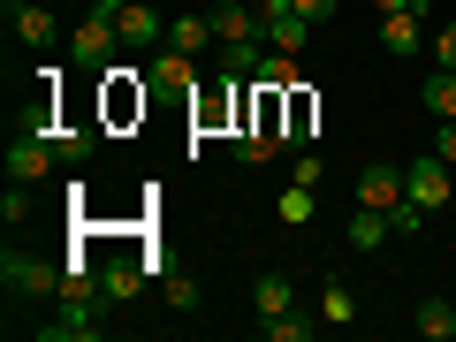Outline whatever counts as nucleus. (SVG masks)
<instances>
[{
  "label": "nucleus",
  "mask_w": 456,
  "mask_h": 342,
  "mask_svg": "<svg viewBox=\"0 0 456 342\" xmlns=\"http://www.w3.org/2000/svg\"><path fill=\"white\" fill-rule=\"evenodd\" d=\"M0 289H8V305H16V297H61V259L8 251V259H0Z\"/></svg>",
  "instance_id": "nucleus-1"
},
{
  "label": "nucleus",
  "mask_w": 456,
  "mask_h": 342,
  "mask_svg": "<svg viewBox=\"0 0 456 342\" xmlns=\"http://www.w3.org/2000/svg\"><path fill=\"white\" fill-rule=\"evenodd\" d=\"M403 198H411L419 213H441V206L456 198V167L441 160V152H426V160H411V167H403Z\"/></svg>",
  "instance_id": "nucleus-2"
},
{
  "label": "nucleus",
  "mask_w": 456,
  "mask_h": 342,
  "mask_svg": "<svg viewBox=\"0 0 456 342\" xmlns=\"http://www.w3.org/2000/svg\"><path fill=\"white\" fill-rule=\"evenodd\" d=\"M114 46H122V31H114V16H99V8H84L77 38H69V53H77V69H107Z\"/></svg>",
  "instance_id": "nucleus-3"
},
{
  "label": "nucleus",
  "mask_w": 456,
  "mask_h": 342,
  "mask_svg": "<svg viewBox=\"0 0 456 342\" xmlns=\"http://www.w3.org/2000/svg\"><path fill=\"white\" fill-rule=\"evenodd\" d=\"M206 16H213V38H221V46H266V16L251 0H221Z\"/></svg>",
  "instance_id": "nucleus-4"
},
{
  "label": "nucleus",
  "mask_w": 456,
  "mask_h": 342,
  "mask_svg": "<svg viewBox=\"0 0 456 342\" xmlns=\"http://www.w3.org/2000/svg\"><path fill=\"white\" fill-rule=\"evenodd\" d=\"M53 160H61V152H53V137H46V130H23L16 145H8V183H46Z\"/></svg>",
  "instance_id": "nucleus-5"
},
{
  "label": "nucleus",
  "mask_w": 456,
  "mask_h": 342,
  "mask_svg": "<svg viewBox=\"0 0 456 342\" xmlns=\"http://www.w3.org/2000/svg\"><path fill=\"white\" fill-rule=\"evenodd\" d=\"M358 206H403V167H388V160H365L358 167Z\"/></svg>",
  "instance_id": "nucleus-6"
},
{
  "label": "nucleus",
  "mask_w": 456,
  "mask_h": 342,
  "mask_svg": "<svg viewBox=\"0 0 456 342\" xmlns=\"http://www.w3.org/2000/svg\"><path fill=\"white\" fill-rule=\"evenodd\" d=\"M114 31H122V46H137V53H145V46H167V23L152 16L145 0H130V8L114 16Z\"/></svg>",
  "instance_id": "nucleus-7"
},
{
  "label": "nucleus",
  "mask_w": 456,
  "mask_h": 342,
  "mask_svg": "<svg viewBox=\"0 0 456 342\" xmlns=\"http://www.w3.org/2000/svg\"><path fill=\"white\" fill-rule=\"evenodd\" d=\"M38 342H99V305H61V320L38 327Z\"/></svg>",
  "instance_id": "nucleus-8"
},
{
  "label": "nucleus",
  "mask_w": 456,
  "mask_h": 342,
  "mask_svg": "<svg viewBox=\"0 0 456 342\" xmlns=\"http://www.w3.org/2000/svg\"><path fill=\"white\" fill-rule=\"evenodd\" d=\"M145 274H152L145 259H107V266H99V297H107V305H130Z\"/></svg>",
  "instance_id": "nucleus-9"
},
{
  "label": "nucleus",
  "mask_w": 456,
  "mask_h": 342,
  "mask_svg": "<svg viewBox=\"0 0 456 342\" xmlns=\"http://www.w3.org/2000/svg\"><path fill=\"white\" fill-rule=\"evenodd\" d=\"M305 38H312V16H297V8L266 16V53H305Z\"/></svg>",
  "instance_id": "nucleus-10"
},
{
  "label": "nucleus",
  "mask_w": 456,
  "mask_h": 342,
  "mask_svg": "<svg viewBox=\"0 0 456 342\" xmlns=\"http://www.w3.org/2000/svg\"><path fill=\"white\" fill-rule=\"evenodd\" d=\"M16 38H23V46H53V38H61L53 8H38V0H16Z\"/></svg>",
  "instance_id": "nucleus-11"
},
{
  "label": "nucleus",
  "mask_w": 456,
  "mask_h": 342,
  "mask_svg": "<svg viewBox=\"0 0 456 342\" xmlns=\"http://www.w3.org/2000/svg\"><path fill=\"white\" fill-rule=\"evenodd\" d=\"M167 46H175V53H206V46H221V38H213V16H167Z\"/></svg>",
  "instance_id": "nucleus-12"
},
{
  "label": "nucleus",
  "mask_w": 456,
  "mask_h": 342,
  "mask_svg": "<svg viewBox=\"0 0 456 342\" xmlns=\"http://www.w3.org/2000/svg\"><path fill=\"white\" fill-rule=\"evenodd\" d=\"M419 107L434 114V122H456V69H434V77L419 84Z\"/></svg>",
  "instance_id": "nucleus-13"
},
{
  "label": "nucleus",
  "mask_w": 456,
  "mask_h": 342,
  "mask_svg": "<svg viewBox=\"0 0 456 342\" xmlns=\"http://www.w3.org/2000/svg\"><path fill=\"white\" fill-rule=\"evenodd\" d=\"M388 236H395V228H388V213H380V206H358V213H350V251H380Z\"/></svg>",
  "instance_id": "nucleus-14"
},
{
  "label": "nucleus",
  "mask_w": 456,
  "mask_h": 342,
  "mask_svg": "<svg viewBox=\"0 0 456 342\" xmlns=\"http://www.w3.org/2000/svg\"><path fill=\"white\" fill-rule=\"evenodd\" d=\"M380 46H388L395 61H411V53L426 46V31H419V16H380Z\"/></svg>",
  "instance_id": "nucleus-15"
},
{
  "label": "nucleus",
  "mask_w": 456,
  "mask_h": 342,
  "mask_svg": "<svg viewBox=\"0 0 456 342\" xmlns=\"http://www.w3.org/2000/svg\"><path fill=\"white\" fill-rule=\"evenodd\" d=\"M251 305H259V320H274V312H297V281H289V274H259Z\"/></svg>",
  "instance_id": "nucleus-16"
},
{
  "label": "nucleus",
  "mask_w": 456,
  "mask_h": 342,
  "mask_svg": "<svg viewBox=\"0 0 456 342\" xmlns=\"http://www.w3.org/2000/svg\"><path fill=\"white\" fill-rule=\"evenodd\" d=\"M259 335L266 342H312V335H320V320H312V312H274V320H259Z\"/></svg>",
  "instance_id": "nucleus-17"
},
{
  "label": "nucleus",
  "mask_w": 456,
  "mask_h": 342,
  "mask_svg": "<svg viewBox=\"0 0 456 342\" xmlns=\"http://www.w3.org/2000/svg\"><path fill=\"white\" fill-rule=\"evenodd\" d=\"M411 327H419L426 342H456V305H441V297H426V305H419V320H411Z\"/></svg>",
  "instance_id": "nucleus-18"
},
{
  "label": "nucleus",
  "mask_w": 456,
  "mask_h": 342,
  "mask_svg": "<svg viewBox=\"0 0 456 342\" xmlns=\"http://www.w3.org/2000/svg\"><path fill=\"white\" fill-rule=\"evenodd\" d=\"M320 320L327 327H350V320H358V297L342 289V281H327V289H320Z\"/></svg>",
  "instance_id": "nucleus-19"
},
{
  "label": "nucleus",
  "mask_w": 456,
  "mask_h": 342,
  "mask_svg": "<svg viewBox=\"0 0 456 342\" xmlns=\"http://www.w3.org/2000/svg\"><path fill=\"white\" fill-rule=\"evenodd\" d=\"M312 206H320V198H312V183H289L274 213H281V228H305V221H312Z\"/></svg>",
  "instance_id": "nucleus-20"
},
{
  "label": "nucleus",
  "mask_w": 456,
  "mask_h": 342,
  "mask_svg": "<svg viewBox=\"0 0 456 342\" xmlns=\"http://www.w3.org/2000/svg\"><path fill=\"white\" fill-rule=\"evenodd\" d=\"M38 183H8V198H0V221H8V228H16V221H31V206H38Z\"/></svg>",
  "instance_id": "nucleus-21"
},
{
  "label": "nucleus",
  "mask_w": 456,
  "mask_h": 342,
  "mask_svg": "<svg viewBox=\"0 0 456 342\" xmlns=\"http://www.w3.org/2000/svg\"><path fill=\"white\" fill-rule=\"evenodd\" d=\"M152 77H160V84H191L198 69H191V53H175V46H160V61H152Z\"/></svg>",
  "instance_id": "nucleus-22"
},
{
  "label": "nucleus",
  "mask_w": 456,
  "mask_h": 342,
  "mask_svg": "<svg viewBox=\"0 0 456 342\" xmlns=\"http://www.w3.org/2000/svg\"><path fill=\"white\" fill-rule=\"evenodd\" d=\"M259 84L289 92V84H297V53H266V61H259Z\"/></svg>",
  "instance_id": "nucleus-23"
},
{
  "label": "nucleus",
  "mask_w": 456,
  "mask_h": 342,
  "mask_svg": "<svg viewBox=\"0 0 456 342\" xmlns=\"http://www.w3.org/2000/svg\"><path fill=\"white\" fill-rule=\"evenodd\" d=\"M259 61H266V46H221V69H228V77H251Z\"/></svg>",
  "instance_id": "nucleus-24"
},
{
  "label": "nucleus",
  "mask_w": 456,
  "mask_h": 342,
  "mask_svg": "<svg viewBox=\"0 0 456 342\" xmlns=\"http://www.w3.org/2000/svg\"><path fill=\"white\" fill-rule=\"evenodd\" d=\"M92 145H99L92 130H61V137H53V152H61V160H77V167L92 160Z\"/></svg>",
  "instance_id": "nucleus-25"
},
{
  "label": "nucleus",
  "mask_w": 456,
  "mask_h": 342,
  "mask_svg": "<svg viewBox=\"0 0 456 342\" xmlns=\"http://www.w3.org/2000/svg\"><path fill=\"white\" fill-rule=\"evenodd\" d=\"M426 221H434V213H419V206H411V198H403V206H388V228H395V236H419Z\"/></svg>",
  "instance_id": "nucleus-26"
},
{
  "label": "nucleus",
  "mask_w": 456,
  "mask_h": 342,
  "mask_svg": "<svg viewBox=\"0 0 456 342\" xmlns=\"http://www.w3.org/2000/svg\"><path fill=\"white\" fill-rule=\"evenodd\" d=\"M167 305H175V312H198V281H191V274H167Z\"/></svg>",
  "instance_id": "nucleus-27"
},
{
  "label": "nucleus",
  "mask_w": 456,
  "mask_h": 342,
  "mask_svg": "<svg viewBox=\"0 0 456 342\" xmlns=\"http://www.w3.org/2000/svg\"><path fill=\"white\" fill-rule=\"evenodd\" d=\"M305 130H312V92L289 84V137H305Z\"/></svg>",
  "instance_id": "nucleus-28"
},
{
  "label": "nucleus",
  "mask_w": 456,
  "mask_h": 342,
  "mask_svg": "<svg viewBox=\"0 0 456 342\" xmlns=\"http://www.w3.org/2000/svg\"><path fill=\"white\" fill-rule=\"evenodd\" d=\"M434 69H456V23H441V31H434Z\"/></svg>",
  "instance_id": "nucleus-29"
},
{
  "label": "nucleus",
  "mask_w": 456,
  "mask_h": 342,
  "mask_svg": "<svg viewBox=\"0 0 456 342\" xmlns=\"http://www.w3.org/2000/svg\"><path fill=\"white\" fill-rule=\"evenodd\" d=\"M373 16H426V0H373Z\"/></svg>",
  "instance_id": "nucleus-30"
},
{
  "label": "nucleus",
  "mask_w": 456,
  "mask_h": 342,
  "mask_svg": "<svg viewBox=\"0 0 456 342\" xmlns=\"http://www.w3.org/2000/svg\"><path fill=\"white\" fill-rule=\"evenodd\" d=\"M289 8H297V16H312V23H327V16L342 8V0H289Z\"/></svg>",
  "instance_id": "nucleus-31"
},
{
  "label": "nucleus",
  "mask_w": 456,
  "mask_h": 342,
  "mask_svg": "<svg viewBox=\"0 0 456 342\" xmlns=\"http://www.w3.org/2000/svg\"><path fill=\"white\" fill-rule=\"evenodd\" d=\"M434 152H441V160L456 167V122H441V145H434Z\"/></svg>",
  "instance_id": "nucleus-32"
},
{
  "label": "nucleus",
  "mask_w": 456,
  "mask_h": 342,
  "mask_svg": "<svg viewBox=\"0 0 456 342\" xmlns=\"http://www.w3.org/2000/svg\"><path fill=\"white\" fill-rule=\"evenodd\" d=\"M84 8H99V16H122V8H130V0H84Z\"/></svg>",
  "instance_id": "nucleus-33"
},
{
  "label": "nucleus",
  "mask_w": 456,
  "mask_h": 342,
  "mask_svg": "<svg viewBox=\"0 0 456 342\" xmlns=\"http://www.w3.org/2000/svg\"><path fill=\"white\" fill-rule=\"evenodd\" d=\"M251 8H259V16H274V8H289V0H251Z\"/></svg>",
  "instance_id": "nucleus-34"
}]
</instances>
